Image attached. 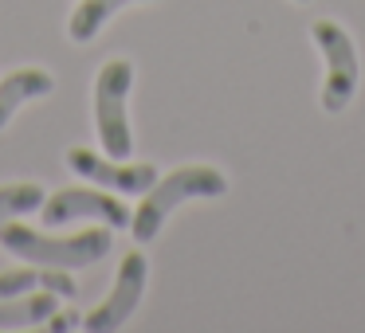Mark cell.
<instances>
[{"mask_svg":"<svg viewBox=\"0 0 365 333\" xmlns=\"http://www.w3.org/2000/svg\"><path fill=\"white\" fill-rule=\"evenodd\" d=\"M224 192H228V176H224L220 169H212V165L177 169V173L153 181L150 189L142 192V204L130 216V236H134L138 243H150V239H158L161 223L169 220L173 208H181L185 200H208V196H224Z\"/></svg>","mask_w":365,"mask_h":333,"instance_id":"1","label":"cell"},{"mask_svg":"<svg viewBox=\"0 0 365 333\" xmlns=\"http://www.w3.org/2000/svg\"><path fill=\"white\" fill-rule=\"evenodd\" d=\"M0 247L28 263H40V267H59V270H75V267H91L110 251V228H91L79 236H43L36 228L24 223H4L0 228Z\"/></svg>","mask_w":365,"mask_h":333,"instance_id":"2","label":"cell"},{"mask_svg":"<svg viewBox=\"0 0 365 333\" xmlns=\"http://www.w3.org/2000/svg\"><path fill=\"white\" fill-rule=\"evenodd\" d=\"M130 87H134V63L130 59L103 63V71L95 79V130L106 157L118 161H126L134 153V130H130V114H126Z\"/></svg>","mask_w":365,"mask_h":333,"instance_id":"3","label":"cell"},{"mask_svg":"<svg viewBox=\"0 0 365 333\" xmlns=\"http://www.w3.org/2000/svg\"><path fill=\"white\" fill-rule=\"evenodd\" d=\"M310 32H314V43L322 48V59H326L322 110L326 114H341L349 106V98L357 95V79H361V67H357V48H354L349 32L338 24V20H318Z\"/></svg>","mask_w":365,"mask_h":333,"instance_id":"4","label":"cell"},{"mask_svg":"<svg viewBox=\"0 0 365 333\" xmlns=\"http://www.w3.org/2000/svg\"><path fill=\"white\" fill-rule=\"evenodd\" d=\"M145 278H150V263H145V255L130 251L126 259L118 263V275H114V286H110V294H106V302H98V306L83 317V325H87L91 333L122 329V325L130 322V314L138 310V302H142Z\"/></svg>","mask_w":365,"mask_h":333,"instance_id":"5","label":"cell"},{"mask_svg":"<svg viewBox=\"0 0 365 333\" xmlns=\"http://www.w3.org/2000/svg\"><path fill=\"white\" fill-rule=\"evenodd\" d=\"M43 223H67V220H103L106 228H130V208L122 204L114 192H103V189H63L56 196L43 200Z\"/></svg>","mask_w":365,"mask_h":333,"instance_id":"6","label":"cell"},{"mask_svg":"<svg viewBox=\"0 0 365 333\" xmlns=\"http://www.w3.org/2000/svg\"><path fill=\"white\" fill-rule=\"evenodd\" d=\"M67 165L83 176V181L98 184V189L110 192H130V196H142L153 181H158V169L153 165H134V161H118V157H98V153L83 149H67Z\"/></svg>","mask_w":365,"mask_h":333,"instance_id":"7","label":"cell"},{"mask_svg":"<svg viewBox=\"0 0 365 333\" xmlns=\"http://www.w3.org/2000/svg\"><path fill=\"white\" fill-rule=\"evenodd\" d=\"M56 90V79H51L43 67H20V71L4 75L0 79V130L12 122V114L24 102H36V98H48Z\"/></svg>","mask_w":365,"mask_h":333,"instance_id":"8","label":"cell"},{"mask_svg":"<svg viewBox=\"0 0 365 333\" xmlns=\"http://www.w3.org/2000/svg\"><path fill=\"white\" fill-rule=\"evenodd\" d=\"M32 290H51L71 302L79 294V286L67 278V270L40 267V263H32L24 270H0V298H20V294H32Z\"/></svg>","mask_w":365,"mask_h":333,"instance_id":"9","label":"cell"},{"mask_svg":"<svg viewBox=\"0 0 365 333\" xmlns=\"http://www.w3.org/2000/svg\"><path fill=\"white\" fill-rule=\"evenodd\" d=\"M59 310V294L32 290L20 298H0V329H24V325H43Z\"/></svg>","mask_w":365,"mask_h":333,"instance_id":"10","label":"cell"},{"mask_svg":"<svg viewBox=\"0 0 365 333\" xmlns=\"http://www.w3.org/2000/svg\"><path fill=\"white\" fill-rule=\"evenodd\" d=\"M126 4H145V0H79V9L67 20V36H71L75 43H91L103 32L106 20H110L114 12H122Z\"/></svg>","mask_w":365,"mask_h":333,"instance_id":"11","label":"cell"},{"mask_svg":"<svg viewBox=\"0 0 365 333\" xmlns=\"http://www.w3.org/2000/svg\"><path fill=\"white\" fill-rule=\"evenodd\" d=\"M43 200H48V196H43L40 184H28V181L0 184V228H4L9 220H16V216L43 208Z\"/></svg>","mask_w":365,"mask_h":333,"instance_id":"12","label":"cell"},{"mask_svg":"<svg viewBox=\"0 0 365 333\" xmlns=\"http://www.w3.org/2000/svg\"><path fill=\"white\" fill-rule=\"evenodd\" d=\"M79 322H83V317L75 314V310H56V314H51V317H48V322H43V325H48L51 333H67V329H75V325H79Z\"/></svg>","mask_w":365,"mask_h":333,"instance_id":"13","label":"cell"},{"mask_svg":"<svg viewBox=\"0 0 365 333\" xmlns=\"http://www.w3.org/2000/svg\"><path fill=\"white\" fill-rule=\"evenodd\" d=\"M299 4H310V0H299Z\"/></svg>","mask_w":365,"mask_h":333,"instance_id":"14","label":"cell"}]
</instances>
